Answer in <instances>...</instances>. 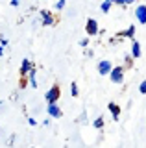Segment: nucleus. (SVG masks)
Returning a JSON list of instances; mask_svg holds the SVG:
<instances>
[{"label": "nucleus", "instance_id": "b1692460", "mask_svg": "<svg viewBox=\"0 0 146 148\" xmlns=\"http://www.w3.org/2000/svg\"><path fill=\"white\" fill-rule=\"evenodd\" d=\"M113 4H118V6H124V0H111Z\"/></svg>", "mask_w": 146, "mask_h": 148}, {"label": "nucleus", "instance_id": "bb28decb", "mask_svg": "<svg viewBox=\"0 0 146 148\" xmlns=\"http://www.w3.org/2000/svg\"><path fill=\"white\" fill-rule=\"evenodd\" d=\"M0 106H2V102H0Z\"/></svg>", "mask_w": 146, "mask_h": 148}, {"label": "nucleus", "instance_id": "f257e3e1", "mask_svg": "<svg viewBox=\"0 0 146 148\" xmlns=\"http://www.w3.org/2000/svg\"><path fill=\"white\" fill-rule=\"evenodd\" d=\"M124 72H126V67H122V65L113 67V71L109 72V80L117 83V85H120V83H124Z\"/></svg>", "mask_w": 146, "mask_h": 148}, {"label": "nucleus", "instance_id": "0eeeda50", "mask_svg": "<svg viewBox=\"0 0 146 148\" xmlns=\"http://www.w3.org/2000/svg\"><path fill=\"white\" fill-rule=\"evenodd\" d=\"M46 111H48V117H52V119H61V117H63V111L59 109L57 102L48 104V106H46Z\"/></svg>", "mask_w": 146, "mask_h": 148}, {"label": "nucleus", "instance_id": "ddd939ff", "mask_svg": "<svg viewBox=\"0 0 146 148\" xmlns=\"http://www.w3.org/2000/svg\"><path fill=\"white\" fill-rule=\"evenodd\" d=\"M111 6H113V2H111V0H104V2L100 4V11H102V13H109Z\"/></svg>", "mask_w": 146, "mask_h": 148}, {"label": "nucleus", "instance_id": "f8f14e48", "mask_svg": "<svg viewBox=\"0 0 146 148\" xmlns=\"http://www.w3.org/2000/svg\"><path fill=\"white\" fill-rule=\"evenodd\" d=\"M28 82H30V85L33 87V89H37V71H35V67L28 72Z\"/></svg>", "mask_w": 146, "mask_h": 148}, {"label": "nucleus", "instance_id": "39448f33", "mask_svg": "<svg viewBox=\"0 0 146 148\" xmlns=\"http://www.w3.org/2000/svg\"><path fill=\"white\" fill-rule=\"evenodd\" d=\"M98 74L100 76H109V72L113 71V63L109 61V59H102V61L98 63Z\"/></svg>", "mask_w": 146, "mask_h": 148}, {"label": "nucleus", "instance_id": "f3484780", "mask_svg": "<svg viewBox=\"0 0 146 148\" xmlns=\"http://www.w3.org/2000/svg\"><path fill=\"white\" fill-rule=\"evenodd\" d=\"M139 92L141 95H146V80H143L139 83Z\"/></svg>", "mask_w": 146, "mask_h": 148}, {"label": "nucleus", "instance_id": "5701e85b", "mask_svg": "<svg viewBox=\"0 0 146 148\" xmlns=\"http://www.w3.org/2000/svg\"><path fill=\"white\" fill-rule=\"evenodd\" d=\"M10 4H11V6H13V8H17V6H19V4H20V0H11V2H10Z\"/></svg>", "mask_w": 146, "mask_h": 148}, {"label": "nucleus", "instance_id": "a878e982", "mask_svg": "<svg viewBox=\"0 0 146 148\" xmlns=\"http://www.w3.org/2000/svg\"><path fill=\"white\" fill-rule=\"evenodd\" d=\"M0 56H4V46L0 45Z\"/></svg>", "mask_w": 146, "mask_h": 148}, {"label": "nucleus", "instance_id": "1a4fd4ad", "mask_svg": "<svg viewBox=\"0 0 146 148\" xmlns=\"http://www.w3.org/2000/svg\"><path fill=\"white\" fill-rule=\"evenodd\" d=\"M135 17H137V21H139L141 24H146V6H144V4L137 6V9H135Z\"/></svg>", "mask_w": 146, "mask_h": 148}, {"label": "nucleus", "instance_id": "7ed1b4c3", "mask_svg": "<svg viewBox=\"0 0 146 148\" xmlns=\"http://www.w3.org/2000/svg\"><path fill=\"white\" fill-rule=\"evenodd\" d=\"M85 34H87L89 37L100 34V26H98L96 18H87V22H85Z\"/></svg>", "mask_w": 146, "mask_h": 148}, {"label": "nucleus", "instance_id": "9d476101", "mask_svg": "<svg viewBox=\"0 0 146 148\" xmlns=\"http://www.w3.org/2000/svg\"><path fill=\"white\" fill-rule=\"evenodd\" d=\"M107 109L111 111L113 120H118V119H120V106H118V104H115V102H109V104H107Z\"/></svg>", "mask_w": 146, "mask_h": 148}, {"label": "nucleus", "instance_id": "6e6552de", "mask_svg": "<svg viewBox=\"0 0 146 148\" xmlns=\"http://www.w3.org/2000/svg\"><path fill=\"white\" fill-rule=\"evenodd\" d=\"M117 37H120V39H135V26H133V24H130L124 32L117 34Z\"/></svg>", "mask_w": 146, "mask_h": 148}, {"label": "nucleus", "instance_id": "f03ea898", "mask_svg": "<svg viewBox=\"0 0 146 148\" xmlns=\"http://www.w3.org/2000/svg\"><path fill=\"white\" fill-rule=\"evenodd\" d=\"M59 96H61V89H59L57 83H54L50 89L44 92V100H46V104H52V102H57Z\"/></svg>", "mask_w": 146, "mask_h": 148}, {"label": "nucleus", "instance_id": "9b49d317", "mask_svg": "<svg viewBox=\"0 0 146 148\" xmlns=\"http://www.w3.org/2000/svg\"><path fill=\"white\" fill-rule=\"evenodd\" d=\"M141 54H143V50H141V43L135 41V39H131V56H133L135 59H139Z\"/></svg>", "mask_w": 146, "mask_h": 148}, {"label": "nucleus", "instance_id": "aec40b11", "mask_svg": "<svg viewBox=\"0 0 146 148\" xmlns=\"http://www.w3.org/2000/svg\"><path fill=\"white\" fill-rule=\"evenodd\" d=\"M28 124H30V126H37V120H35L33 117H30L28 119Z\"/></svg>", "mask_w": 146, "mask_h": 148}, {"label": "nucleus", "instance_id": "6ab92c4d", "mask_svg": "<svg viewBox=\"0 0 146 148\" xmlns=\"http://www.w3.org/2000/svg\"><path fill=\"white\" fill-rule=\"evenodd\" d=\"M80 46H81V48H87V46H89V39H87V37L80 41Z\"/></svg>", "mask_w": 146, "mask_h": 148}, {"label": "nucleus", "instance_id": "423d86ee", "mask_svg": "<svg viewBox=\"0 0 146 148\" xmlns=\"http://www.w3.org/2000/svg\"><path fill=\"white\" fill-rule=\"evenodd\" d=\"M35 65L31 63V59H22V63H20V71H19V76L20 78H28V72L31 71V69H33Z\"/></svg>", "mask_w": 146, "mask_h": 148}, {"label": "nucleus", "instance_id": "412c9836", "mask_svg": "<svg viewBox=\"0 0 146 148\" xmlns=\"http://www.w3.org/2000/svg\"><path fill=\"white\" fill-rule=\"evenodd\" d=\"M28 83H30V82H26V78H20V87H22V89H24Z\"/></svg>", "mask_w": 146, "mask_h": 148}, {"label": "nucleus", "instance_id": "dca6fc26", "mask_svg": "<svg viewBox=\"0 0 146 148\" xmlns=\"http://www.w3.org/2000/svg\"><path fill=\"white\" fill-rule=\"evenodd\" d=\"M93 126L96 128V130H102V128H104V117H98V119L93 122Z\"/></svg>", "mask_w": 146, "mask_h": 148}, {"label": "nucleus", "instance_id": "393cba45", "mask_svg": "<svg viewBox=\"0 0 146 148\" xmlns=\"http://www.w3.org/2000/svg\"><path fill=\"white\" fill-rule=\"evenodd\" d=\"M133 2H137V0H124V6H128V4H133Z\"/></svg>", "mask_w": 146, "mask_h": 148}, {"label": "nucleus", "instance_id": "a211bd4d", "mask_svg": "<svg viewBox=\"0 0 146 148\" xmlns=\"http://www.w3.org/2000/svg\"><path fill=\"white\" fill-rule=\"evenodd\" d=\"M65 4H67V0H57V2H56V9H57V11H59V9H63V8H65Z\"/></svg>", "mask_w": 146, "mask_h": 148}, {"label": "nucleus", "instance_id": "4be33fe9", "mask_svg": "<svg viewBox=\"0 0 146 148\" xmlns=\"http://www.w3.org/2000/svg\"><path fill=\"white\" fill-rule=\"evenodd\" d=\"M0 45H2V46L8 45V39H6V37H0Z\"/></svg>", "mask_w": 146, "mask_h": 148}, {"label": "nucleus", "instance_id": "2eb2a0df", "mask_svg": "<svg viewBox=\"0 0 146 148\" xmlns=\"http://www.w3.org/2000/svg\"><path fill=\"white\" fill-rule=\"evenodd\" d=\"M133 59H135L133 56H131V54H128L126 58H124V67H126V69H128V67H133Z\"/></svg>", "mask_w": 146, "mask_h": 148}, {"label": "nucleus", "instance_id": "4468645a", "mask_svg": "<svg viewBox=\"0 0 146 148\" xmlns=\"http://www.w3.org/2000/svg\"><path fill=\"white\" fill-rule=\"evenodd\" d=\"M70 95L74 96V98L80 95V89H78V83H76V82H72V83H70Z\"/></svg>", "mask_w": 146, "mask_h": 148}, {"label": "nucleus", "instance_id": "20e7f679", "mask_svg": "<svg viewBox=\"0 0 146 148\" xmlns=\"http://www.w3.org/2000/svg\"><path fill=\"white\" fill-rule=\"evenodd\" d=\"M39 15H41V24L43 26H54L56 24V17H54L48 9H41Z\"/></svg>", "mask_w": 146, "mask_h": 148}]
</instances>
